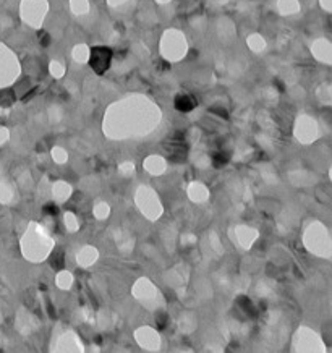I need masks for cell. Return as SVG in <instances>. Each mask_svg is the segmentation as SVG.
Instances as JSON below:
<instances>
[{
	"label": "cell",
	"mask_w": 332,
	"mask_h": 353,
	"mask_svg": "<svg viewBox=\"0 0 332 353\" xmlns=\"http://www.w3.org/2000/svg\"><path fill=\"white\" fill-rule=\"evenodd\" d=\"M112 60V50L107 47H94L91 52V67L96 73H104L110 65Z\"/></svg>",
	"instance_id": "cell-1"
},
{
	"label": "cell",
	"mask_w": 332,
	"mask_h": 353,
	"mask_svg": "<svg viewBox=\"0 0 332 353\" xmlns=\"http://www.w3.org/2000/svg\"><path fill=\"white\" fill-rule=\"evenodd\" d=\"M196 107V99L190 94H180L175 98V109L180 112H191Z\"/></svg>",
	"instance_id": "cell-2"
},
{
	"label": "cell",
	"mask_w": 332,
	"mask_h": 353,
	"mask_svg": "<svg viewBox=\"0 0 332 353\" xmlns=\"http://www.w3.org/2000/svg\"><path fill=\"white\" fill-rule=\"evenodd\" d=\"M227 162H229V156L227 154L219 153V154L214 156V165H216V167H222V165H226Z\"/></svg>",
	"instance_id": "cell-3"
},
{
	"label": "cell",
	"mask_w": 332,
	"mask_h": 353,
	"mask_svg": "<svg viewBox=\"0 0 332 353\" xmlns=\"http://www.w3.org/2000/svg\"><path fill=\"white\" fill-rule=\"evenodd\" d=\"M52 267H56V269H60V267H63V254L62 253H57L56 256H53Z\"/></svg>",
	"instance_id": "cell-4"
},
{
	"label": "cell",
	"mask_w": 332,
	"mask_h": 353,
	"mask_svg": "<svg viewBox=\"0 0 332 353\" xmlns=\"http://www.w3.org/2000/svg\"><path fill=\"white\" fill-rule=\"evenodd\" d=\"M41 44L44 46V47L50 44V38H49V34H46V33H42V34H41Z\"/></svg>",
	"instance_id": "cell-5"
},
{
	"label": "cell",
	"mask_w": 332,
	"mask_h": 353,
	"mask_svg": "<svg viewBox=\"0 0 332 353\" xmlns=\"http://www.w3.org/2000/svg\"><path fill=\"white\" fill-rule=\"evenodd\" d=\"M157 323H159V327H164L167 324V314H159L157 316Z\"/></svg>",
	"instance_id": "cell-6"
},
{
	"label": "cell",
	"mask_w": 332,
	"mask_h": 353,
	"mask_svg": "<svg viewBox=\"0 0 332 353\" xmlns=\"http://www.w3.org/2000/svg\"><path fill=\"white\" fill-rule=\"evenodd\" d=\"M46 212H47V214H52V216H56V214H57V209H56V206L49 205V206H46Z\"/></svg>",
	"instance_id": "cell-7"
}]
</instances>
